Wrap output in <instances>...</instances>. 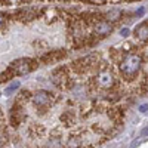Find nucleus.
I'll use <instances>...</instances> for the list:
<instances>
[{"label":"nucleus","mask_w":148,"mask_h":148,"mask_svg":"<svg viewBox=\"0 0 148 148\" xmlns=\"http://www.w3.org/2000/svg\"><path fill=\"white\" fill-rule=\"evenodd\" d=\"M141 62H142V58L139 55H129L121 62L120 70H121L123 74H125V77H132L138 73V70L141 67Z\"/></svg>","instance_id":"obj_1"},{"label":"nucleus","mask_w":148,"mask_h":148,"mask_svg":"<svg viewBox=\"0 0 148 148\" xmlns=\"http://www.w3.org/2000/svg\"><path fill=\"white\" fill-rule=\"evenodd\" d=\"M31 70H33V62L30 59H18L14 64V68H12V71L15 74H19V76H24V74L30 73Z\"/></svg>","instance_id":"obj_2"},{"label":"nucleus","mask_w":148,"mask_h":148,"mask_svg":"<svg viewBox=\"0 0 148 148\" xmlns=\"http://www.w3.org/2000/svg\"><path fill=\"white\" fill-rule=\"evenodd\" d=\"M96 82H98V84H99L101 88L108 89V88L113 86L114 79H113V74H111L110 71H102V73H99V76H98Z\"/></svg>","instance_id":"obj_3"},{"label":"nucleus","mask_w":148,"mask_h":148,"mask_svg":"<svg viewBox=\"0 0 148 148\" xmlns=\"http://www.w3.org/2000/svg\"><path fill=\"white\" fill-rule=\"evenodd\" d=\"M51 99H52V96L47 92H37L33 96V102L36 105H47L49 102H51Z\"/></svg>","instance_id":"obj_4"},{"label":"nucleus","mask_w":148,"mask_h":148,"mask_svg":"<svg viewBox=\"0 0 148 148\" xmlns=\"http://www.w3.org/2000/svg\"><path fill=\"white\" fill-rule=\"evenodd\" d=\"M135 34H136V37L141 42H148V24H145V22L139 24L135 28Z\"/></svg>","instance_id":"obj_5"},{"label":"nucleus","mask_w":148,"mask_h":148,"mask_svg":"<svg viewBox=\"0 0 148 148\" xmlns=\"http://www.w3.org/2000/svg\"><path fill=\"white\" fill-rule=\"evenodd\" d=\"M111 31H113V25H111L110 22H99V24H96V27H95V33L96 34H99V36H105V34H110Z\"/></svg>","instance_id":"obj_6"},{"label":"nucleus","mask_w":148,"mask_h":148,"mask_svg":"<svg viewBox=\"0 0 148 148\" xmlns=\"http://www.w3.org/2000/svg\"><path fill=\"white\" fill-rule=\"evenodd\" d=\"M120 16H121V10H119V9H113V10H110L107 14V19L108 21H119Z\"/></svg>","instance_id":"obj_7"},{"label":"nucleus","mask_w":148,"mask_h":148,"mask_svg":"<svg viewBox=\"0 0 148 148\" xmlns=\"http://www.w3.org/2000/svg\"><path fill=\"white\" fill-rule=\"evenodd\" d=\"M67 148H80V139L70 138L68 142H67Z\"/></svg>","instance_id":"obj_8"},{"label":"nucleus","mask_w":148,"mask_h":148,"mask_svg":"<svg viewBox=\"0 0 148 148\" xmlns=\"http://www.w3.org/2000/svg\"><path fill=\"white\" fill-rule=\"evenodd\" d=\"M18 88H19V82H14L10 86H8V88L5 89V93H6V95H10V93H14Z\"/></svg>","instance_id":"obj_9"},{"label":"nucleus","mask_w":148,"mask_h":148,"mask_svg":"<svg viewBox=\"0 0 148 148\" xmlns=\"http://www.w3.org/2000/svg\"><path fill=\"white\" fill-rule=\"evenodd\" d=\"M145 141H147V139H145V138L142 136V135H141V136H138V138H136V139H135V141H132V144H130V147H132V148H135V147H138V145H141V144H144Z\"/></svg>","instance_id":"obj_10"},{"label":"nucleus","mask_w":148,"mask_h":148,"mask_svg":"<svg viewBox=\"0 0 148 148\" xmlns=\"http://www.w3.org/2000/svg\"><path fill=\"white\" fill-rule=\"evenodd\" d=\"M12 77V70H8L5 74H2V76H0V83L2 82H6L8 79H10Z\"/></svg>","instance_id":"obj_11"},{"label":"nucleus","mask_w":148,"mask_h":148,"mask_svg":"<svg viewBox=\"0 0 148 148\" xmlns=\"http://www.w3.org/2000/svg\"><path fill=\"white\" fill-rule=\"evenodd\" d=\"M88 2L95 3V5H104V3H105V0H88Z\"/></svg>","instance_id":"obj_12"},{"label":"nucleus","mask_w":148,"mask_h":148,"mask_svg":"<svg viewBox=\"0 0 148 148\" xmlns=\"http://www.w3.org/2000/svg\"><path fill=\"white\" fill-rule=\"evenodd\" d=\"M139 111H141V113H147V111H148V104L141 105V107H139Z\"/></svg>","instance_id":"obj_13"},{"label":"nucleus","mask_w":148,"mask_h":148,"mask_svg":"<svg viewBox=\"0 0 148 148\" xmlns=\"http://www.w3.org/2000/svg\"><path fill=\"white\" fill-rule=\"evenodd\" d=\"M120 34H121L123 37H127V36H129V30H127V28H123V30L120 31Z\"/></svg>","instance_id":"obj_14"},{"label":"nucleus","mask_w":148,"mask_h":148,"mask_svg":"<svg viewBox=\"0 0 148 148\" xmlns=\"http://www.w3.org/2000/svg\"><path fill=\"white\" fill-rule=\"evenodd\" d=\"M141 135H142V136H147V135H148V127H145V129H142V132H141Z\"/></svg>","instance_id":"obj_15"},{"label":"nucleus","mask_w":148,"mask_h":148,"mask_svg":"<svg viewBox=\"0 0 148 148\" xmlns=\"http://www.w3.org/2000/svg\"><path fill=\"white\" fill-rule=\"evenodd\" d=\"M144 14V8H139V10H138V15H142Z\"/></svg>","instance_id":"obj_16"},{"label":"nucleus","mask_w":148,"mask_h":148,"mask_svg":"<svg viewBox=\"0 0 148 148\" xmlns=\"http://www.w3.org/2000/svg\"><path fill=\"white\" fill-rule=\"evenodd\" d=\"M2 25H3V16L0 15V27H2Z\"/></svg>","instance_id":"obj_17"}]
</instances>
